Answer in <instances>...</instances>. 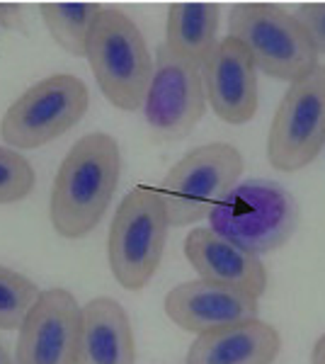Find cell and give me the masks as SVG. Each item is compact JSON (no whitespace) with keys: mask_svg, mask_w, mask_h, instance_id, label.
Listing matches in <instances>:
<instances>
[{"mask_svg":"<svg viewBox=\"0 0 325 364\" xmlns=\"http://www.w3.org/2000/svg\"><path fill=\"white\" fill-rule=\"evenodd\" d=\"M122 170L114 136L105 132L85 134L73 144L51 187V226L63 238H82L102 221Z\"/></svg>","mask_w":325,"mask_h":364,"instance_id":"cell-1","label":"cell"},{"mask_svg":"<svg viewBox=\"0 0 325 364\" xmlns=\"http://www.w3.org/2000/svg\"><path fill=\"white\" fill-rule=\"evenodd\" d=\"M228 37L250 51L255 68L289 85L318 68V49L297 15L272 3H238L228 15Z\"/></svg>","mask_w":325,"mask_h":364,"instance_id":"cell-2","label":"cell"},{"mask_svg":"<svg viewBox=\"0 0 325 364\" xmlns=\"http://www.w3.org/2000/svg\"><path fill=\"white\" fill-rule=\"evenodd\" d=\"M85 58L102 95L117 109L136 112L144 107L153 78V58L132 17L117 8H105L90 34Z\"/></svg>","mask_w":325,"mask_h":364,"instance_id":"cell-3","label":"cell"},{"mask_svg":"<svg viewBox=\"0 0 325 364\" xmlns=\"http://www.w3.org/2000/svg\"><path fill=\"white\" fill-rule=\"evenodd\" d=\"M297 224V202L272 180L240 182L209 211V226L216 233L257 257L282 248Z\"/></svg>","mask_w":325,"mask_h":364,"instance_id":"cell-4","label":"cell"},{"mask_svg":"<svg viewBox=\"0 0 325 364\" xmlns=\"http://www.w3.org/2000/svg\"><path fill=\"white\" fill-rule=\"evenodd\" d=\"M168 211L156 187L139 185L122 199L107 238V262L124 289H144L156 274L168 243Z\"/></svg>","mask_w":325,"mask_h":364,"instance_id":"cell-5","label":"cell"},{"mask_svg":"<svg viewBox=\"0 0 325 364\" xmlns=\"http://www.w3.org/2000/svg\"><path fill=\"white\" fill-rule=\"evenodd\" d=\"M243 166L240 151L230 144H206L182 156L156 187L170 226H190L209 216L238 185Z\"/></svg>","mask_w":325,"mask_h":364,"instance_id":"cell-6","label":"cell"},{"mask_svg":"<svg viewBox=\"0 0 325 364\" xmlns=\"http://www.w3.org/2000/svg\"><path fill=\"white\" fill-rule=\"evenodd\" d=\"M90 92L78 75L56 73L27 87L8 107L0 134L10 149L29 151L51 144L85 117Z\"/></svg>","mask_w":325,"mask_h":364,"instance_id":"cell-7","label":"cell"},{"mask_svg":"<svg viewBox=\"0 0 325 364\" xmlns=\"http://www.w3.org/2000/svg\"><path fill=\"white\" fill-rule=\"evenodd\" d=\"M325 146V66L289 85L267 134L275 170L297 173L311 166Z\"/></svg>","mask_w":325,"mask_h":364,"instance_id":"cell-8","label":"cell"},{"mask_svg":"<svg viewBox=\"0 0 325 364\" xmlns=\"http://www.w3.org/2000/svg\"><path fill=\"white\" fill-rule=\"evenodd\" d=\"M206 92L202 68L177 58L165 44L158 46L144 114L156 136L185 139L204 117Z\"/></svg>","mask_w":325,"mask_h":364,"instance_id":"cell-9","label":"cell"},{"mask_svg":"<svg viewBox=\"0 0 325 364\" xmlns=\"http://www.w3.org/2000/svg\"><path fill=\"white\" fill-rule=\"evenodd\" d=\"M82 306L66 289L41 291L20 326L15 364H75Z\"/></svg>","mask_w":325,"mask_h":364,"instance_id":"cell-10","label":"cell"},{"mask_svg":"<svg viewBox=\"0 0 325 364\" xmlns=\"http://www.w3.org/2000/svg\"><path fill=\"white\" fill-rule=\"evenodd\" d=\"M204 92L216 117L226 124H247L260 105L257 68L238 39L223 37L202 66Z\"/></svg>","mask_w":325,"mask_h":364,"instance_id":"cell-11","label":"cell"},{"mask_svg":"<svg viewBox=\"0 0 325 364\" xmlns=\"http://www.w3.org/2000/svg\"><path fill=\"white\" fill-rule=\"evenodd\" d=\"M260 299L230 287L194 279L177 284L168 291L163 309L168 318L194 336L218 331V328L257 318Z\"/></svg>","mask_w":325,"mask_h":364,"instance_id":"cell-12","label":"cell"},{"mask_svg":"<svg viewBox=\"0 0 325 364\" xmlns=\"http://www.w3.org/2000/svg\"><path fill=\"white\" fill-rule=\"evenodd\" d=\"M185 255L199 279L230 287L260 299L267 291V269L262 260L214 228H192L185 238Z\"/></svg>","mask_w":325,"mask_h":364,"instance_id":"cell-13","label":"cell"},{"mask_svg":"<svg viewBox=\"0 0 325 364\" xmlns=\"http://www.w3.org/2000/svg\"><path fill=\"white\" fill-rule=\"evenodd\" d=\"M279 352V331L267 321L250 318L197 336L187 364H272Z\"/></svg>","mask_w":325,"mask_h":364,"instance_id":"cell-14","label":"cell"},{"mask_svg":"<svg viewBox=\"0 0 325 364\" xmlns=\"http://www.w3.org/2000/svg\"><path fill=\"white\" fill-rule=\"evenodd\" d=\"M75 364H136L132 323L112 296H97L82 306Z\"/></svg>","mask_w":325,"mask_h":364,"instance_id":"cell-15","label":"cell"},{"mask_svg":"<svg viewBox=\"0 0 325 364\" xmlns=\"http://www.w3.org/2000/svg\"><path fill=\"white\" fill-rule=\"evenodd\" d=\"M218 5L216 3H173L165 25V46L197 68L218 44Z\"/></svg>","mask_w":325,"mask_h":364,"instance_id":"cell-16","label":"cell"},{"mask_svg":"<svg viewBox=\"0 0 325 364\" xmlns=\"http://www.w3.org/2000/svg\"><path fill=\"white\" fill-rule=\"evenodd\" d=\"M102 10L100 3H44L41 20L61 49L73 56H85L90 34Z\"/></svg>","mask_w":325,"mask_h":364,"instance_id":"cell-17","label":"cell"},{"mask_svg":"<svg viewBox=\"0 0 325 364\" xmlns=\"http://www.w3.org/2000/svg\"><path fill=\"white\" fill-rule=\"evenodd\" d=\"M39 294L32 279L0 265V331H20Z\"/></svg>","mask_w":325,"mask_h":364,"instance_id":"cell-18","label":"cell"},{"mask_svg":"<svg viewBox=\"0 0 325 364\" xmlns=\"http://www.w3.org/2000/svg\"><path fill=\"white\" fill-rule=\"evenodd\" d=\"M34 182L37 175L32 163L20 151L0 146V204H13L29 197Z\"/></svg>","mask_w":325,"mask_h":364,"instance_id":"cell-19","label":"cell"},{"mask_svg":"<svg viewBox=\"0 0 325 364\" xmlns=\"http://www.w3.org/2000/svg\"><path fill=\"white\" fill-rule=\"evenodd\" d=\"M299 22L311 34L313 44H316L318 54L325 51V3H306L299 8Z\"/></svg>","mask_w":325,"mask_h":364,"instance_id":"cell-20","label":"cell"},{"mask_svg":"<svg viewBox=\"0 0 325 364\" xmlns=\"http://www.w3.org/2000/svg\"><path fill=\"white\" fill-rule=\"evenodd\" d=\"M311 364H325V333L316 340V345H313Z\"/></svg>","mask_w":325,"mask_h":364,"instance_id":"cell-21","label":"cell"},{"mask_svg":"<svg viewBox=\"0 0 325 364\" xmlns=\"http://www.w3.org/2000/svg\"><path fill=\"white\" fill-rule=\"evenodd\" d=\"M0 364H15L13 360L8 357V352H5V348H3V343H0Z\"/></svg>","mask_w":325,"mask_h":364,"instance_id":"cell-22","label":"cell"}]
</instances>
